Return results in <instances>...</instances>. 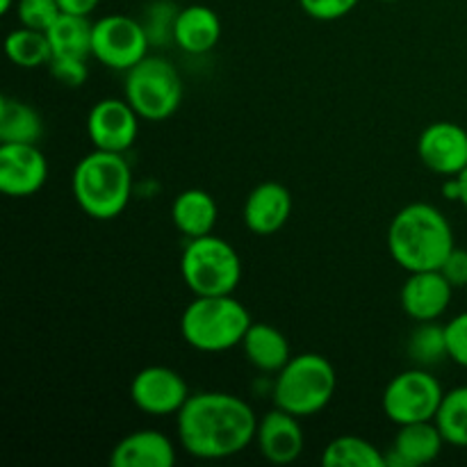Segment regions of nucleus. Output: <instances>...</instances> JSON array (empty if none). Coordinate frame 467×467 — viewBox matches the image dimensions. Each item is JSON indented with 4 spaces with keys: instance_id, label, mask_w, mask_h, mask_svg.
Listing matches in <instances>:
<instances>
[{
    "instance_id": "obj_35",
    "label": "nucleus",
    "mask_w": 467,
    "mask_h": 467,
    "mask_svg": "<svg viewBox=\"0 0 467 467\" xmlns=\"http://www.w3.org/2000/svg\"><path fill=\"white\" fill-rule=\"evenodd\" d=\"M459 185H461V199H459V203L463 205V208L467 210V167L463 169V171L459 173Z\"/></svg>"
},
{
    "instance_id": "obj_12",
    "label": "nucleus",
    "mask_w": 467,
    "mask_h": 467,
    "mask_svg": "<svg viewBox=\"0 0 467 467\" xmlns=\"http://www.w3.org/2000/svg\"><path fill=\"white\" fill-rule=\"evenodd\" d=\"M48 178V160L36 144H0V192L12 199L35 196Z\"/></svg>"
},
{
    "instance_id": "obj_21",
    "label": "nucleus",
    "mask_w": 467,
    "mask_h": 467,
    "mask_svg": "<svg viewBox=\"0 0 467 467\" xmlns=\"http://www.w3.org/2000/svg\"><path fill=\"white\" fill-rule=\"evenodd\" d=\"M240 347L251 368L265 374H278L292 358L287 337L276 327L265 322L251 324Z\"/></svg>"
},
{
    "instance_id": "obj_33",
    "label": "nucleus",
    "mask_w": 467,
    "mask_h": 467,
    "mask_svg": "<svg viewBox=\"0 0 467 467\" xmlns=\"http://www.w3.org/2000/svg\"><path fill=\"white\" fill-rule=\"evenodd\" d=\"M441 272L445 274L447 281L454 285V290H459V287H467V249L454 246L451 254L445 258V263H442Z\"/></svg>"
},
{
    "instance_id": "obj_24",
    "label": "nucleus",
    "mask_w": 467,
    "mask_h": 467,
    "mask_svg": "<svg viewBox=\"0 0 467 467\" xmlns=\"http://www.w3.org/2000/svg\"><path fill=\"white\" fill-rule=\"evenodd\" d=\"M324 467H386V451L360 436H337L324 447Z\"/></svg>"
},
{
    "instance_id": "obj_7",
    "label": "nucleus",
    "mask_w": 467,
    "mask_h": 467,
    "mask_svg": "<svg viewBox=\"0 0 467 467\" xmlns=\"http://www.w3.org/2000/svg\"><path fill=\"white\" fill-rule=\"evenodd\" d=\"M182 80L169 59L146 55L140 64L126 71L123 99L146 121H164L173 117L182 103Z\"/></svg>"
},
{
    "instance_id": "obj_37",
    "label": "nucleus",
    "mask_w": 467,
    "mask_h": 467,
    "mask_svg": "<svg viewBox=\"0 0 467 467\" xmlns=\"http://www.w3.org/2000/svg\"><path fill=\"white\" fill-rule=\"evenodd\" d=\"M381 3H400V0H381Z\"/></svg>"
},
{
    "instance_id": "obj_27",
    "label": "nucleus",
    "mask_w": 467,
    "mask_h": 467,
    "mask_svg": "<svg viewBox=\"0 0 467 467\" xmlns=\"http://www.w3.org/2000/svg\"><path fill=\"white\" fill-rule=\"evenodd\" d=\"M409 351L420 365H433L441 363L442 358H450L445 327H436L433 322H420V327L410 336Z\"/></svg>"
},
{
    "instance_id": "obj_4",
    "label": "nucleus",
    "mask_w": 467,
    "mask_h": 467,
    "mask_svg": "<svg viewBox=\"0 0 467 467\" xmlns=\"http://www.w3.org/2000/svg\"><path fill=\"white\" fill-rule=\"evenodd\" d=\"M254 324L249 310L233 295L194 296L182 310V340L203 354H223L242 345L246 331Z\"/></svg>"
},
{
    "instance_id": "obj_23",
    "label": "nucleus",
    "mask_w": 467,
    "mask_h": 467,
    "mask_svg": "<svg viewBox=\"0 0 467 467\" xmlns=\"http://www.w3.org/2000/svg\"><path fill=\"white\" fill-rule=\"evenodd\" d=\"M53 55H71V57H91V35L94 23L89 16L62 12L53 26L46 30Z\"/></svg>"
},
{
    "instance_id": "obj_25",
    "label": "nucleus",
    "mask_w": 467,
    "mask_h": 467,
    "mask_svg": "<svg viewBox=\"0 0 467 467\" xmlns=\"http://www.w3.org/2000/svg\"><path fill=\"white\" fill-rule=\"evenodd\" d=\"M5 55L12 64L21 68L48 67L53 59L48 35L44 30H32V27H18L12 30L5 39Z\"/></svg>"
},
{
    "instance_id": "obj_36",
    "label": "nucleus",
    "mask_w": 467,
    "mask_h": 467,
    "mask_svg": "<svg viewBox=\"0 0 467 467\" xmlns=\"http://www.w3.org/2000/svg\"><path fill=\"white\" fill-rule=\"evenodd\" d=\"M14 7V0H0V14H9V9Z\"/></svg>"
},
{
    "instance_id": "obj_3",
    "label": "nucleus",
    "mask_w": 467,
    "mask_h": 467,
    "mask_svg": "<svg viewBox=\"0 0 467 467\" xmlns=\"http://www.w3.org/2000/svg\"><path fill=\"white\" fill-rule=\"evenodd\" d=\"M71 190L78 208L87 217L109 222L130 203L132 169L123 153L94 149L73 169Z\"/></svg>"
},
{
    "instance_id": "obj_31",
    "label": "nucleus",
    "mask_w": 467,
    "mask_h": 467,
    "mask_svg": "<svg viewBox=\"0 0 467 467\" xmlns=\"http://www.w3.org/2000/svg\"><path fill=\"white\" fill-rule=\"evenodd\" d=\"M360 0H299L301 9L315 21H337L358 7Z\"/></svg>"
},
{
    "instance_id": "obj_9",
    "label": "nucleus",
    "mask_w": 467,
    "mask_h": 467,
    "mask_svg": "<svg viewBox=\"0 0 467 467\" xmlns=\"http://www.w3.org/2000/svg\"><path fill=\"white\" fill-rule=\"evenodd\" d=\"M149 36L140 18L109 14L94 21L91 57L114 71H130L149 53Z\"/></svg>"
},
{
    "instance_id": "obj_34",
    "label": "nucleus",
    "mask_w": 467,
    "mask_h": 467,
    "mask_svg": "<svg viewBox=\"0 0 467 467\" xmlns=\"http://www.w3.org/2000/svg\"><path fill=\"white\" fill-rule=\"evenodd\" d=\"M59 9L67 14H80V16H89L100 0H57Z\"/></svg>"
},
{
    "instance_id": "obj_14",
    "label": "nucleus",
    "mask_w": 467,
    "mask_h": 467,
    "mask_svg": "<svg viewBox=\"0 0 467 467\" xmlns=\"http://www.w3.org/2000/svg\"><path fill=\"white\" fill-rule=\"evenodd\" d=\"M454 285L441 269L410 272L400 292L401 310L415 322H436L450 308Z\"/></svg>"
},
{
    "instance_id": "obj_13",
    "label": "nucleus",
    "mask_w": 467,
    "mask_h": 467,
    "mask_svg": "<svg viewBox=\"0 0 467 467\" xmlns=\"http://www.w3.org/2000/svg\"><path fill=\"white\" fill-rule=\"evenodd\" d=\"M418 155L429 171L459 176L467 167V130L454 121H436L418 137Z\"/></svg>"
},
{
    "instance_id": "obj_20",
    "label": "nucleus",
    "mask_w": 467,
    "mask_h": 467,
    "mask_svg": "<svg viewBox=\"0 0 467 467\" xmlns=\"http://www.w3.org/2000/svg\"><path fill=\"white\" fill-rule=\"evenodd\" d=\"M219 219L217 201L210 192L192 187V190L181 192L171 203V222L181 235L187 240L203 237L214 233Z\"/></svg>"
},
{
    "instance_id": "obj_29",
    "label": "nucleus",
    "mask_w": 467,
    "mask_h": 467,
    "mask_svg": "<svg viewBox=\"0 0 467 467\" xmlns=\"http://www.w3.org/2000/svg\"><path fill=\"white\" fill-rule=\"evenodd\" d=\"M59 14L62 9L57 0H16V16L23 27L46 32Z\"/></svg>"
},
{
    "instance_id": "obj_19",
    "label": "nucleus",
    "mask_w": 467,
    "mask_h": 467,
    "mask_svg": "<svg viewBox=\"0 0 467 467\" xmlns=\"http://www.w3.org/2000/svg\"><path fill=\"white\" fill-rule=\"evenodd\" d=\"M222 39V18L208 5H187L176 21L173 44L190 55L210 53Z\"/></svg>"
},
{
    "instance_id": "obj_8",
    "label": "nucleus",
    "mask_w": 467,
    "mask_h": 467,
    "mask_svg": "<svg viewBox=\"0 0 467 467\" xmlns=\"http://www.w3.org/2000/svg\"><path fill=\"white\" fill-rule=\"evenodd\" d=\"M442 397H445V390L441 381L427 369L413 368L390 379L383 390L381 406L386 418L401 427V424L436 420Z\"/></svg>"
},
{
    "instance_id": "obj_17",
    "label": "nucleus",
    "mask_w": 467,
    "mask_h": 467,
    "mask_svg": "<svg viewBox=\"0 0 467 467\" xmlns=\"http://www.w3.org/2000/svg\"><path fill=\"white\" fill-rule=\"evenodd\" d=\"M176 445L171 438L155 429H137L123 436L109 454L112 467H173Z\"/></svg>"
},
{
    "instance_id": "obj_26",
    "label": "nucleus",
    "mask_w": 467,
    "mask_h": 467,
    "mask_svg": "<svg viewBox=\"0 0 467 467\" xmlns=\"http://www.w3.org/2000/svg\"><path fill=\"white\" fill-rule=\"evenodd\" d=\"M433 422L438 424L447 445L467 447V386L445 392Z\"/></svg>"
},
{
    "instance_id": "obj_10",
    "label": "nucleus",
    "mask_w": 467,
    "mask_h": 467,
    "mask_svg": "<svg viewBox=\"0 0 467 467\" xmlns=\"http://www.w3.org/2000/svg\"><path fill=\"white\" fill-rule=\"evenodd\" d=\"M190 386L181 372L164 365H149L140 369L130 381V400L141 413L153 418L178 415L190 400Z\"/></svg>"
},
{
    "instance_id": "obj_16",
    "label": "nucleus",
    "mask_w": 467,
    "mask_h": 467,
    "mask_svg": "<svg viewBox=\"0 0 467 467\" xmlns=\"http://www.w3.org/2000/svg\"><path fill=\"white\" fill-rule=\"evenodd\" d=\"M246 231L258 237H269L281 231L292 217V194L281 182H260L249 192L244 201Z\"/></svg>"
},
{
    "instance_id": "obj_30",
    "label": "nucleus",
    "mask_w": 467,
    "mask_h": 467,
    "mask_svg": "<svg viewBox=\"0 0 467 467\" xmlns=\"http://www.w3.org/2000/svg\"><path fill=\"white\" fill-rule=\"evenodd\" d=\"M48 73L55 82L62 87H71L78 89L89 78V67H87V57H71V55H53L48 62Z\"/></svg>"
},
{
    "instance_id": "obj_5",
    "label": "nucleus",
    "mask_w": 467,
    "mask_h": 467,
    "mask_svg": "<svg viewBox=\"0 0 467 467\" xmlns=\"http://www.w3.org/2000/svg\"><path fill=\"white\" fill-rule=\"evenodd\" d=\"M337 388V374L331 360L322 354H296L274 379V406L310 418L331 404Z\"/></svg>"
},
{
    "instance_id": "obj_18",
    "label": "nucleus",
    "mask_w": 467,
    "mask_h": 467,
    "mask_svg": "<svg viewBox=\"0 0 467 467\" xmlns=\"http://www.w3.org/2000/svg\"><path fill=\"white\" fill-rule=\"evenodd\" d=\"M441 429L433 420L429 422L401 424L386 451V467H420L436 461L445 447Z\"/></svg>"
},
{
    "instance_id": "obj_28",
    "label": "nucleus",
    "mask_w": 467,
    "mask_h": 467,
    "mask_svg": "<svg viewBox=\"0 0 467 467\" xmlns=\"http://www.w3.org/2000/svg\"><path fill=\"white\" fill-rule=\"evenodd\" d=\"M178 14H181V7H176L171 0H153V3L144 9V16H141L140 21L141 26H144L150 46L173 41Z\"/></svg>"
},
{
    "instance_id": "obj_22",
    "label": "nucleus",
    "mask_w": 467,
    "mask_h": 467,
    "mask_svg": "<svg viewBox=\"0 0 467 467\" xmlns=\"http://www.w3.org/2000/svg\"><path fill=\"white\" fill-rule=\"evenodd\" d=\"M41 135L44 121L30 103L12 96L0 99V144H36Z\"/></svg>"
},
{
    "instance_id": "obj_6",
    "label": "nucleus",
    "mask_w": 467,
    "mask_h": 467,
    "mask_svg": "<svg viewBox=\"0 0 467 467\" xmlns=\"http://www.w3.org/2000/svg\"><path fill=\"white\" fill-rule=\"evenodd\" d=\"M181 276L194 296L233 295L242 281V258L235 246L214 233L187 240Z\"/></svg>"
},
{
    "instance_id": "obj_11",
    "label": "nucleus",
    "mask_w": 467,
    "mask_h": 467,
    "mask_svg": "<svg viewBox=\"0 0 467 467\" xmlns=\"http://www.w3.org/2000/svg\"><path fill=\"white\" fill-rule=\"evenodd\" d=\"M140 119L126 99H100L87 114V135L94 149L126 153L140 135Z\"/></svg>"
},
{
    "instance_id": "obj_1",
    "label": "nucleus",
    "mask_w": 467,
    "mask_h": 467,
    "mask_svg": "<svg viewBox=\"0 0 467 467\" xmlns=\"http://www.w3.org/2000/svg\"><path fill=\"white\" fill-rule=\"evenodd\" d=\"M178 442L201 461H223L244 451L255 441L258 418L254 409L231 392H196L176 415Z\"/></svg>"
},
{
    "instance_id": "obj_2",
    "label": "nucleus",
    "mask_w": 467,
    "mask_h": 467,
    "mask_svg": "<svg viewBox=\"0 0 467 467\" xmlns=\"http://www.w3.org/2000/svg\"><path fill=\"white\" fill-rule=\"evenodd\" d=\"M454 246L450 219L436 205L422 201L404 205L388 228V249L392 260L409 274L441 269Z\"/></svg>"
},
{
    "instance_id": "obj_15",
    "label": "nucleus",
    "mask_w": 467,
    "mask_h": 467,
    "mask_svg": "<svg viewBox=\"0 0 467 467\" xmlns=\"http://www.w3.org/2000/svg\"><path fill=\"white\" fill-rule=\"evenodd\" d=\"M301 418L287 413V410L274 406V410L265 413L258 420V431H255V442L258 450L269 463L287 465L295 463L304 454L306 438L301 429Z\"/></svg>"
},
{
    "instance_id": "obj_32",
    "label": "nucleus",
    "mask_w": 467,
    "mask_h": 467,
    "mask_svg": "<svg viewBox=\"0 0 467 467\" xmlns=\"http://www.w3.org/2000/svg\"><path fill=\"white\" fill-rule=\"evenodd\" d=\"M447 336V354L450 360L467 369V310L456 315L450 324L445 327Z\"/></svg>"
}]
</instances>
